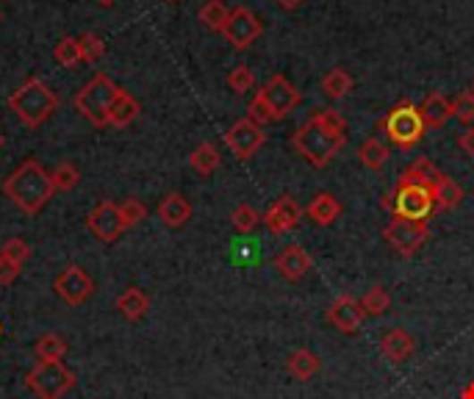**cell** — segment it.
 Here are the masks:
<instances>
[{
	"label": "cell",
	"instance_id": "33",
	"mask_svg": "<svg viewBox=\"0 0 474 399\" xmlns=\"http://www.w3.org/2000/svg\"><path fill=\"white\" fill-rule=\"evenodd\" d=\"M360 305H364L367 317H383V313H388V308H392V294H388L383 286H372L364 300H360Z\"/></svg>",
	"mask_w": 474,
	"mask_h": 399
},
{
	"label": "cell",
	"instance_id": "38",
	"mask_svg": "<svg viewBox=\"0 0 474 399\" xmlns=\"http://www.w3.org/2000/svg\"><path fill=\"white\" fill-rule=\"evenodd\" d=\"M0 255H4L6 261H12V264L22 267L28 259H31V244L22 242V239H9L4 247H0Z\"/></svg>",
	"mask_w": 474,
	"mask_h": 399
},
{
	"label": "cell",
	"instance_id": "30",
	"mask_svg": "<svg viewBox=\"0 0 474 399\" xmlns=\"http://www.w3.org/2000/svg\"><path fill=\"white\" fill-rule=\"evenodd\" d=\"M438 178V169L430 158H416L405 173L400 175L402 183H416V186H433V181Z\"/></svg>",
	"mask_w": 474,
	"mask_h": 399
},
{
	"label": "cell",
	"instance_id": "14",
	"mask_svg": "<svg viewBox=\"0 0 474 399\" xmlns=\"http://www.w3.org/2000/svg\"><path fill=\"white\" fill-rule=\"evenodd\" d=\"M87 227L92 231L95 239L111 244L117 242L123 233H125V225H123V216H120V206L111 203V200H103L92 208V214L87 216Z\"/></svg>",
	"mask_w": 474,
	"mask_h": 399
},
{
	"label": "cell",
	"instance_id": "2",
	"mask_svg": "<svg viewBox=\"0 0 474 399\" xmlns=\"http://www.w3.org/2000/svg\"><path fill=\"white\" fill-rule=\"evenodd\" d=\"M4 194L12 200V203L28 214L34 216L39 214L47 203L50 197L55 194V186H53V178L47 169L37 161V158H25L14 173L6 178L4 183Z\"/></svg>",
	"mask_w": 474,
	"mask_h": 399
},
{
	"label": "cell",
	"instance_id": "11",
	"mask_svg": "<svg viewBox=\"0 0 474 399\" xmlns=\"http://www.w3.org/2000/svg\"><path fill=\"white\" fill-rule=\"evenodd\" d=\"M264 34V22L258 20V14L247 6H236L228 17V25L222 37L228 39V45H233L236 50H247L258 37Z\"/></svg>",
	"mask_w": 474,
	"mask_h": 399
},
{
	"label": "cell",
	"instance_id": "26",
	"mask_svg": "<svg viewBox=\"0 0 474 399\" xmlns=\"http://www.w3.org/2000/svg\"><path fill=\"white\" fill-rule=\"evenodd\" d=\"M352 89H355V78H352L344 67H333V70H327L325 78H322V92H325L330 100H342V98H347Z\"/></svg>",
	"mask_w": 474,
	"mask_h": 399
},
{
	"label": "cell",
	"instance_id": "39",
	"mask_svg": "<svg viewBox=\"0 0 474 399\" xmlns=\"http://www.w3.org/2000/svg\"><path fill=\"white\" fill-rule=\"evenodd\" d=\"M453 114H455V120L463 123V125L474 123V89H466L453 100Z\"/></svg>",
	"mask_w": 474,
	"mask_h": 399
},
{
	"label": "cell",
	"instance_id": "45",
	"mask_svg": "<svg viewBox=\"0 0 474 399\" xmlns=\"http://www.w3.org/2000/svg\"><path fill=\"white\" fill-rule=\"evenodd\" d=\"M100 6H111V4H117V0H97Z\"/></svg>",
	"mask_w": 474,
	"mask_h": 399
},
{
	"label": "cell",
	"instance_id": "50",
	"mask_svg": "<svg viewBox=\"0 0 474 399\" xmlns=\"http://www.w3.org/2000/svg\"><path fill=\"white\" fill-rule=\"evenodd\" d=\"M471 89H474V83H471Z\"/></svg>",
	"mask_w": 474,
	"mask_h": 399
},
{
	"label": "cell",
	"instance_id": "41",
	"mask_svg": "<svg viewBox=\"0 0 474 399\" xmlns=\"http://www.w3.org/2000/svg\"><path fill=\"white\" fill-rule=\"evenodd\" d=\"M458 148H461V153H466V156L474 158V128H466V131L458 136Z\"/></svg>",
	"mask_w": 474,
	"mask_h": 399
},
{
	"label": "cell",
	"instance_id": "1",
	"mask_svg": "<svg viewBox=\"0 0 474 399\" xmlns=\"http://www.w3.org/2000/svg\"><path fill=\"white\" fill-rule=\"evenodd\" d=\"M347 145V120L336 108H319L305 120L294 136L292 148L314 169H325Z\"/></svg>",
	"mask_w": 474,
	"mask_h": 399
},
{
	"label": "cell",
	"instance_id": "28",
	"mask_svg": "<svg viewBox=\"0 0 474 399\" xmlns=\"http://www.w3.org/2000/svg\"><path fill=\"white\" fill-rule=\"evenodd\" d=\"M34 355L37 361H47V363H64V355H67V341L55 333H47L42 335L37 344H34Z\"/></svg>",
	"mask_w": 474,
	"mask_h": 399
},
{
	"label": "cell",
	"instance_id": "48",
	"mask_svg": "<svg viewBox=\"0 0 474 399\" xmlns=\"http://www.w3.org/2000/svg\"><path fill=\"white\" fill-rule=\"evenodd\" d=\"M0 333H4V325H0Z\"/></svg>",
	"mask_w": 474,
	"mask_h": 399
},
{
	"label": "cell",
	"instance_id": "46",
	"mask_svg": "<svg viewBox=\"0 0 474 399\" xmlns=\"http://www.w3.org/2000/svg\"><path fill=\"white\" fill-rule=\"evenodd\" d=\"M4 141H6V139H4V133H0V150H4Z\"/></svg>",
	"mask_w": 474,
	"mask_h": 399
},
{
	"label": "cell",
	"instance_id": "42",
	"mask_svg": "<svg viewBox=\"0 0 474 399\" xmlns=\"http://www.w3.org/2000/svg\"><path fill=\"white\" fill-rule=\"evenodd\" d=\"M275 4L281 6V9H286V12H294L297 6H302V4H305V0H275Z\"/></svg>",
	"mask_w": 474,
	"mask_h": 399
},
{
	"label": "cell",
	"instance_id": "47",
	"mask_svg": "<svg viewBox=\"0 0 474 399\" xmlns=\"http://www.w3.org/2000/svg\"><path fill=\"white\" fill-rule=\"evenodd\" d=\"M166 4H178V0H166Z\"/></svg>",
	"mask_w": 474,
	"mask_h": 399
},
{
	"label": "cell",
	"instance_id": "17",
	"mask_svg": "<svg viewBox=\"0 0 474 399\" xmlns=\"http://www.w3.org/2000/svg\"><path fill=\"white\" fill-rule=\"evenodd\" d=\"M380 355L388 363H405L416 355V338L405 327L385 330L383 338H380Z\"/></svg>",
	"mask_w": 474,
	"mask_h": 399
},
{
	"label": "cell",
	"instance_id": "35",
	"mask_svg": "<svg viewBox=\"0 0 474 399\" xmlns=\"http://www.w3.org/2000/svg\"><path fill=\"white\" fill-rule=\"evenodd\" d=\"M78 42H80V59L87 62V64L97 62L100 55L106 53V42H103V37H100V34H95V31L80 34V37H78Z\"/></svg>",
	"mask_w": 474,
	"mask_h": 399
},
{
	"label": "cell",
	"instance_id": "13",
	"mask_svg": "<svg viewBox=\"0 0 474 399\" xmlns=\"http://www.w3.org/2000/svg\"><path fill=\"white\" fill-rule=\"evenodd\" d=\"M364 319H367V310L360 305V300H355L352 294H339L327 305V325L336 327L339 333H347V335L358 333Z\"/></svg>",
	"mask_w": 474,
	"mask_h": 399
},
{
	"label": "cell",
	"instance_id": "7",
	"mask_svg": "<svg viewBox=\"0 0 474 399\" xmlns=\"http://www.w3.org/2000/svg\"><path fill=\"white\" fill-rule=\"evenodd\" d=\"M25 386L37 399H62L75 386V372L64 363L37 361V366L25 375Z\"/></svg>",
	"mask_w": 474,
	"mask_h": 399
},
{
	"label": "cell",
	"instance_id": "24",
	"mask_svg": "<svg viewBox=\"0 0 474 399\" xmlns=\"http://www.w3.org/2000/svg\"><path fill=\"white\" fill-rule=\"evenodd\" d=\"M219 164H222V156H219V150L211 145V141H203V145H198V148L191 150V156H189V166L200 178H211L216 169H219Z\"/></svg>",
	"mask_w": 474,
	"mask_h": 399
},
{
	"label": "cell",
	"instance_id": "18",
	"mask_svg": "<svg viewBox=\"0 0 474 399\" xmlns=\"http://www.w3.org/2000/svg\"><path fill=\"white\" fill-rule=\"evenodd\" d=\"M158 219L166 227H183L191 219V203L181 191H170L158 203Z\"/></svg>",
	"mask_w": 474,
	"mask_h": 399
},
{
	"label": "cell",
	"instance_id": "5",
	"mask_svg": "<svg viewBox=\"0 0 474 399\" xmlns=\"http://www.w3.org/2000/svg\"><path fill=\"white\" fill-rule=\"evenodd\" d=\"M117 92H120L117 83L111 81L106 72H97L78 89L75 108H78L80 117L87 123H92L95 128H106L108 125V111H111V103H114Z\"/></svg>",
	"mask_w": 474,
	"mask_h": 399
},
{
	"label": "cell",
	"instance_id": "37",
	"mask_svg": "<svg viewBox=\"0 0 474 399\" xmlns=\"http://www.w3.org/2000/svg\"><path fill=\"white\" fill-rule=\"evenodd\" d=\"M120 216H123V225H125V231H128V227H136L139 222H145V216H148V206L142 203V200L128 197L125 203L120 206Z\"/></svg>",
	"mask_w": 474,
	"mask_h": 399
},
{
	"label": "cell",
	"instance_id": "16",
	"mask_svg": "<svg viewBox=\"0 0 474 399\" xmlns=\"http://www.w3.org/2000/svg\"><path fill=\"white\" fill-rule=\"evenodd\" d=\"M275 269L281 272L284 280L297 283V280H302L305 275L314 269V259H311V252L305 250V247H300V244H286L281 252L275 255Z\"/></svg>",
	"mask_w": 474,
	"mask_h": 399
},
{
	"label": "cell",
	"instance_id": "34",
	"mask_svg": "<svg viewBox=\"0 0 474 399\" xmlns=\"http://www.w3.org/2000/svg\"><path fill=\"white\" fill-rule=\"evenodd\" d=\"M50 178H53V186H55V191H72L78 183H80V173H78V166L75 164H70V161H64V164H59L50 173Z\"/></svg>",
	"mask_w": 474,
	"mask_h": 399
},
{
	"label": "cell",
	"instance_id": "27",
	"mask_svg": "<svg viewBox=\"0 0 474 399\" xmlns=\"http://www.w3.org/2000/svg\"><path fill=\"white\" fill-rule=\"evenodd\" d=\"M388 156L392 153H388V148L377 136H369L367 141H360V148H358V161L367 169H372V173H380V169L388 164Z\"/></svg>",
	"mask_w": 474,
	"mask_h": 399
},
{
	"label": "cell",
	"instance_id": "49",
	"mask_svg": "<svg viewBox=\"0 0 474 399\" xmlns=\"http://www.w3.org/2000/svg\"><path fill=\"white\" fill-rule=\"evenodd\" d=\"M0 20H4V14H0Z\"/></svg>",
	"mask_w": 474,
	"mask_h": 399
},
{
	"label": "cell",
	"instance_id": "12",
	"mask_svg": "<svg viewBox=\"0 0 474 399\" xmlns=\"http://www.w3.org/2000/svg\"><path fill=\"white\" fill-rule=\"evenodd\" d=\"M53 289L67 305H83L95 294V280L83 272L80 267H64L53 280Z\"/></svg>",
	"mask_w": 474,
	"mask_h": 399
},
{
	"label": "cell",
	"instance_id": "25",
	"mask_svg": "<svg viewBox=\"0 0 474 399\" xmlns=\"http://www.w3.org/2000/svg\"><path fill=\"white\" fill-rule=\"evenodd\" d=\"M148 308H150V297L142 289H133L131 286V289H125L117 297V310L123 313L128 322H139L148 313Z\"/></svg>",
	"mask_w": 474,
	"mask_h": 399
},
{
	"label": "cell",
	"instance_id": "31",
	"mask_svg": "<svg viewBox=\"0 0 474 399\" xmlns=\"http://www.w3.org/2000/svg\"><path fill=\"white\" fill-rule=\"evenodd\" d=\"M53 59H55V64L67 67V70H72L75 64H80L83 59H80V42H78V37L59 39V45L53 47Z\"/></svg>",
	"mask_w": 474,
	"mask_h": 399
},
{
	"label": "cell",
	"instance_id": "6",
	"mask_svg": "<svg viewBox=\"0 0 474 399\" xmlns=\"http://www.w3.org/2000/svg\"><path fill=\"white\" fill-rule=\"evenodd\" d=\"M377 128L385 131V136L392 139L400 150L416 148L425 139V131H427L422 114H419V106H413L408 100L397 103L392 111H388L385 117L377 123Z\"/></svg>",
	"mask_w": 474,
	"mask_h": 399
},
{
	"label": "cell",
	"instance_id": "9",
	"mask_svg": "<svg viewBox=\"0 0 474 399\" xmlns=\"http://www.w3.org/2000/svg\"><path fill=\"white\" fill-rule=\"evenodd\" d=\"M394 194V216L402 219H430L436 214V203H433V194L427 186H416V183H402L397 181Z\"/></svg>",
	"mask_w": 474,
	"mask_h": 399
},
{
	"label": "cell",
	"instance_id": "19",
	"mask_svg": "<svg viewBox=\"0 0 474 399\" xmlns=\"http://www.w3.org/2000/svg\"><path fill=\"white\" fill-rule=\"evenodd\" d=\"M430 194H433V203H436V211L444 214V211H453L463 203V189L461 183H455L450 175L438 173V178L433 181L430 186Z\"/></svg>",
	"mask_w": 474,
	"mask_h": 399
},
{
	"label": "cell",
	"instance_id": "44",
	"mask_svg": "<svg viewBox=\"0 0 474 399\" xmlns=\"http://www.w3.org/2000/svg\"><path fill=\"white\" fill-rule=\"evenodd\" d=\"M461 399H474V383H469V386L461 391Z\"/></svg>",
	"mask_w": 474,
	"mask_h": 399
},
{
	"label": "cell",
	"instance_id": "20",
	"mask_svg": "<svg viewBox=\"0 0 474 399\" xmlns=\"http://www.w3.org/2000/svg\"><path fill=\"white\" fill-rule=\"evenodd\" d=\"M342 203L336 200V194H330V191H319L309 206H305V216H309L314 225H322V227H327V225H333L339 216H342Z\"/></svg>",
	"mask_w": 474,
	"mask_h": 399
},
{
	"label": "cell",
	"instance_id": "22",
	"mask_svg": "<svg viewBox=\"0 0 474 399\" xmlns=\"http://www.w3.org/2000/svg\"><path fill=\"white\" fill-rule=\"evenodd\" d=\"M322 369V361H319V355L314 352V350H305V347H300V350H294L289 358H286V372L294 378V380H300V383H309L317 372Z\"/></svg>",
	"mask_w": 474,
	"mask_h": 399
},
{
	"label": "cell",
	"instance_id": "29",
	"mask_svg": "<svg viewBox=\"0 0 474 399\" xmlns=\"http://www.w3.org/2000/svg\"><path fill=\"white\" fill-rule=\"evenodd\" d=\"M200 22L208 28V31H216L222 34L225 31V25H228V17H231V9L222 4V0H206V4L200 6Z\"/></svg>",
	"mask_w": 474,
	"mask_h": 399
},
{
	"label": "cell",
	"instance_id": "43",
	"mask_svg": "<svg viewBox=\"0 0 474 399\" xmlns=\"http://www.w3.org/2000/svg\"><path fill=\"white\" fill-rule=\"evenodd\" d=\"M380 208H383V211H394V194H392V191L380 197Z\"/></svg>",
	"mask_w": 474,
	"mask_h": 399
},
{
	"label": "cell",
	"instance_id": "40",
	"mask_svg": "<svg viewBox=\"0 0 474 399\" xmlns=\"http://www.w3.org/2000/svg\"><path fill=\"white\" fill-rule=\"evenodd\" d=\"M20 269H22V267L6 261L4 255H0V286H12V283L20 277Z\"/></svg>",
	"mask_w": 474,
	"mask_h": 399
},
{
	"label": "cell",
	"instance_id": "32",
	"mask_svg": "<svg viewBox=\"0 0 474 399\" xmlns=\"http://www.w3.org/2000/svg\"><path fill=\"white\" fill-rule=\"evenodd\" d=\"M261 222H264V216H261L253 206H247V203L236 206V208H233V214H231V225L236 227V233H241V236L253 233Z\"/></svg>",
	"mask_w": 474,
	"mask_h": 399
},
{
	"label": "cell",
	"instance_id": "23",
	"mask_svg": "<svg viewBox=\"0 0 474 399\" xmlns=\"http://www.w3.org/2000/svg\"><path fill=\"white\" fill-rule=\"evenodd\" d=\"M139 111H142V106H139V100L120 89L114 103H111V111H108V125H114V128H128L136 117H139Z\"/></svg>",
	"mask_w": 474,
	"mask_h": 399
},
{
	"label": "cell",
	"instance_id": "4",
	"mask_svg": "<svg viewBox=\"0 0 474 399\" xmlns=\"http://www.w3.org/2000/svg\"><path fill=\"white\" fill-rule=\"evenodd\" d=\"M9 108L25 128H39L59 108V98H55V92L42 78H25L9 95Z\"/></svg>",
	"mask_w": 474,
	"mask_h": 399
},
{
	"label": "cell",
	"instance_id": "10",
	"mask_svg": "<svg viewBox=\"0 0 474 399\" xmlns=\"http://www.w3.org/2000/svg\"><path fill=\"white\" fill-rule=\"evenodd\" d=\"M225 145L228 150L239 158V161H247V158H253L264 145H267V133L261 125H256L250 117H241L236 120L228 131H225Z\"/></svg>",
	"mask_w": 474,
	"mask_h": 399
},
{
	"label": "cell",
	"instance_id": "36",
	"mask_svg": "<svg viewBox=\"0 0 474 399\" xmlns=\"http://www.w3.org/2000/svg\"><path fill=\"white\" fill-rule=\"evenodd\" d=\"M228 89H233L236 95H247L250 89H256V72L247 64L233 67L231 75H228Z\"/></svg>",
	"mask_w": 474,
	"mask_h": 399
},
{
	"label": "cell",
	"instance_id": "3",
	"mask_svg": "<svg viewBox=\"0 0 474 399\" xmlns=\"http://www.w3.org/2000/svg\"><path fill=\"white\" fill-rule=\"evenodd\" d=\"M302 95L294 83L286 75H272L264 87L256 92V98L247 106V117L256 125H267V123H281L289 114L300 106Z\"/></svg>",
	"mask_w": 474,
	"mask_h": 399
},
{
	"label": "cell",
	"instance_id": "21",
	"mask_svg": "<svg viewBox=\"0 0 474 399\" xmlns=\"http://www.w3.org/2000/svg\"><path fill=\"white\" fill-rule=\"evenodd\" d=\"M419 114H422V120L427 128H444L447 125L455 114H453V100H447L441 92H433L422 100L419 106Z\"/></svg>",
	"mask_w": 474,
	"mask_h": 399
},
{
	"label": "cell",
	"instance_id": "15",
	"mask_svg": "<svg viewBox=\"0 0 474 399\" xmlns=\"http://www.w3.org/2000/svg\"><path fill=\"white\" fill-rule=\"evenodd\" d=\"M302 208H300V203L292 197V194H281L275 200V203L267 208V214H264V225H267V231L272 233V236H286V233H292L294 227L300 225V219H302Z\"/></svg>",
	"mask_w": 474,
	"mask_h": 399
},
{
	"label": "cell",
	"instance_id": "8",
	"mask_svg": "<svg viewBox=\"0 0 474 399\" xmlns=\"http://www.w3.org/2000/svg\"><path fill=\"white\" fill-rule=\"evenodd\" d=\"M383 239L392 244L394 252L405 255V259H411V255L419 252L427 242H430V225L425 219H402V216H394L392 222H388L383 227Z\"/></svg>",
	"mask_w": 474,
	"mask_h": 399
}]
</instances>
